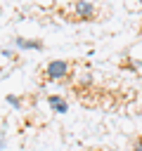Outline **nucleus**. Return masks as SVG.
<instances>
[{
  "label": "nucleus",
  "instance_id": "3",
  "mask_svg": "<svg viewBox=\"0 0 142 151\" xmlns=\"http://www.w3.org/2000/svg\"><path fill=\"white\" fill-rule=\"evenodd\" d=\"M47 104H50L57 113H66V104H64L59 97H50V99H47Z\"/></svg>",
  "mask_w": 142,
  "mask_h": 151
},
{
  "label": "nucleus",
  "instance_id": "5",
  "mask_svg": "<svg viewBox=\"0 0 142 151\" xmlns=\"http://www.w3.org/2000/svg\"><path fill=\"white\" fill-rule=\"evenodd\" d=\"M135 151H142V146H137V149H135Z\"/></svg>",
  "mask_w": 142,
  "mask_h": 151
},
{
  "label": "nucleus",
  "instance_id": "7",
  "mask_svg": "<svg viewBox=\"0 0 142 151\" xmlns=\"http://www.w3.org/2000/svg\"><path fill=\"white\" fill-rule=\"evenodd\" d=\"M140 2H142V0H140Z\"/></svg>",
  "mask_w": 142,
  "mask_h": 151
},
{
  "label": "nucleus",
  "instance_id": "6",
  "mask_svg": "<svg viewBox=\"0 0 142 151\" xmlns=\"http://www.w3.org/2000/svg\"><path fill=\"white\" fill-rule=\"evenodd\" d=\"M0 146H2V137H0Z\"/></svg>",
  "mask_w": 142,
  "mask_h": 151
},
{
  "label": "nucleus",
  "instance_id": "2",
  "mask_svg": "<svg viewBox=\"0 0 142 151\" xmlns=\"http://www.w3.org/2000/svg\"><path fill=\"white\" fill-rule=\"evenodd\" d=\"M92 5L90 2H85V0H78L76 2V14H78V19H90L92 17Z\"/></svg>",
  "mask_w": 142,
  "mask_h": 151
},
{
  "label": "nucleus",
  "instance_id": "1",
  "mask_svg": "<svg viewBox=\"0 0 142 151\" xmlns=\"http://www.w3.org/2000/svg\"><path fill=\"white\" fill-rule=\"evenodd\" d=\"M45 73H47V78H52V80H59V78H64V76L69 73V64L62 61V59H54V61L47 64Z\"/></svg>",
  "mask_w": 142,
  "mask_h": 151
},
{
  "label": "nucleus",
  "instance_id": "4",
  "mask_svg": "<svg viewBox=\"0 0 142 151\" xmlns=\"http://www.w3.org/2000/svg\"><path fill=\"white\" fill-rule=\"evenodd\" d=\"M17 45H19V47H33V50H40V42H31V40H21V38H17Z\"/></svg>",
  "mask_w": 142,
  "mask_h": 151
}]
</instances>
